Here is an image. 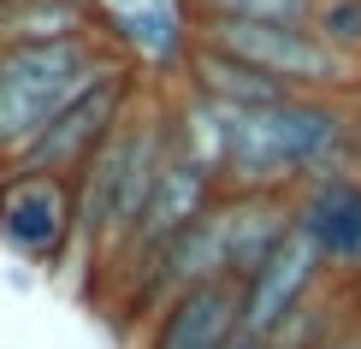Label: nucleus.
I'll list each match as a JSON object with an SVG mask.
<instances>
[{
  "label": "nucleus",
  "instance_id": "obj_1",
  "mask_svg": "<svg viewBox=\"0 0 361 349\" xmlns=\"http://www.w3.org/2000/svg\"><path fill=\"white\" fill-rule=\"evenodd\" d=\"M113 66L107 36L36 42V48H0V166H18V154L54 125L83 89H95Z\"/></svg>",
  "mask_w": 361,
  "mask_h": 349
},
{
  "label": "nucleus",
  "instance_id": "obj_2",
  "mask_svg": "<svg viewBox=\"0 0 361 349\" xmlns=\"http://www.w3.org/2000/svg\"><path fill=\"white\" fill-rule=\"evenodd\" d=\"M195 42L243 59V66L267 71L273 83L296 89V95H343L355 78V59H343L332 42H320L308 24H267V18H195Z\"/></svg>",
  "mask_w": 361,
  "mask_h": 349
},
{
  "label": "nucleus",
  "instance_id": "obj_3",
  "mask_svg": "<svg viewBox=\"0 0 361 349\" xmlns=\"http://www.w3.org/2000/svg\"><path fill=\"white\" fill-rule=\"evenodd\" d=\"M130 95H137V66L125 59V66H113L95 89H83V95L71 101V107L36 136V142H30L24 154H18V166H24V172L78 178L83 166H89V154H95V148L130 118Z\"/></svg>",
  "mask_w": 361,
  "mask_h": 349
},
{
  "label": "nucleus",
  "instance_id": "obj_4",
  "mask_svg": "<svg viewBox=\"0 0 361 349\" xmlns=\"http://www.w3.org/2000/svg\"><path fill=\"white\" fill-rule=\"evenodd\" d=\"M0 237L24 255L30 267H59L78 231V184L54 172H24L12 166L0 178Z\"/></svg>",
  "mask_w": 361,
  "mask_h": 349
},
{
  "label": "nucleus",
  "instance_id": "obj_5",
  "mask_svg": "<svg viewBox=\"0 0 361 349\" xmlns=\"http://www.w3.org/2000/svg\"><path fill=\"white\" fill-rule=\"evenodd\" d=\"M320 272H326L320 249H314V243L290 225V237H284L279 249L243 278V326H237V331L273 349V338L308 308V296H314V284H320Z\"/></svg>",
  "mask_w": 361,
  "mask_h": 349
},
{
  "label": "nucleus",
  "instance_id": "obj_6",
  "mask_svg": "<svg viewBox=\"0 0 361 349\" xmlns=\"http://www.w3.org/2000/svg\"><path fill=\"white\" fill-rule=\"evenodd\" d=\"M219 195H225L219 172L207 160H195L190 148H178V154L166 160V172H160L154 195H148V214L137 225V237H130V249L118 255L113 267H137V261H148V255H160L166 243H178L190 225H202L207 214H214Z\"/></svg>",
  "mask_w": 361,
  "mask_h": 349
},
{
  "label": "nucleus",
  "instance_id": "obj_7",
  "mask_svg": "<svg viewBox=\"0 0 361 349\" xmlns=\"http://www.w3.org/2000/svg\"><path fill=\"white\" fill-rule=\"evenodd\" d=\"M237 326H243V278L195 284L154 314L148 349H225L237 338Z\"/></svg>",
  "mask_w": 361,
  "mask_h": 349
},
{
  "label": "nucleus",
  "instance_id": "obj_8",
  "mask_svg": "<svg viewBox=\"0 0 361 349\" xmlns=\"http://www.w3.org/2000/svg\"><path fill=\"white\" fill-rule=\"evenodd\" d=\"M290 219L320 249V261L343 272L361 267V178H320L290 190Z\"/></svg>",
  "mask_w": 361,
  "mask_h": 349
},
{
  "label": "nucleus",
  "instance_id": "obj_9",
  "mask_svg": "<svg viewBox=\"0 0 361 349\" xmlns=\"http://www.w3.org/2000/svg\"><path fill=\"white\" fill-rule=\"evenodd\" d=\"M142 130H148V118H125L107 142L89 154V166L71 184H78V231L89 249H107V231H113V214H118V195H125L130 184V166H137V148H142Z\"/></svg>",
  "mask_w": 361,
  "mask_h": 349
},
{
  "label": "nucleus",
  "instance_id": "obj_10",
  "mask_svg": "<svg viewBox=\"0 0 361 349\" xmlns=\"http://www.w3.org/2000/svg\"><path fill=\"white\" fill-rule=\"evenodd\" d=\"M190 89L207 95V101H219V107H279V101L296 95V89L273 83L267 71H255V66H243V59L207 48V42H195V54H190Z\"/></svg>",
  "mask_w": 361,
  "mask_h": 349
},
{
  "label": "nucleus",
  "instance_id": "obj_11",
  "mask_svg": "<svg viewBox=\"0 0 361 349\" xmlns=\"http://www.w3.org/2000/svg\"><path fill=\"white\" fill-rule=\"evenodd\" d=\"M308 30L320 42H332L343 59H355V66H361V0H314Z\"/></svg>",
  "mask_w": 361,
  "mask_h": 349
},
{
  "label": "nucleus",
  "instance_id": "obj_12",
  "mask_svg": "<svg viewBox=\"0 0 361 349\" xmlns=\"http://www.w3.org/2000/svg\"><path fill=\"white\" fill-rule=\"evenodd\" d=\"M195 18L219 12V18H267V24H308L314 0H190Z\"/></svg>",
  "mask_w": 361,
  "mask_h": 349
},
{
  "label": "nucleus",
  "instance_id": "obj_13",
  "mask_svg": "<svg viewBox=\"0 0 361 349\" xmlns=\"http://www.w3.org/2000/svg\"><path fill=\"white\" fill-rule=\"evenodd\" d=\"M320 349H361V331H338V338L320 343Z\"/></svg>",
  "mask_w": 361,
  "mask_h": 349
}]
</instances>
